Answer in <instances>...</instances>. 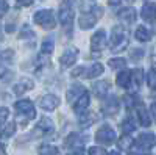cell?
Segmentation results:
<instances>
[{
  "instance_id": "obj_1",
  "label": "cell",
  "mask_w": 156,
  "mask_h": 155,
  "mask_svg": "<svg viewBox=\"0 0 156 155\" xmlns=\"http://www.w3.org/2000/svg\"><path fill=\"white\" fill-rule=\"evenodd\" d=\"M101 16H103V8L95 5L89 13H83V14L78 17V25H80V28H81V30L92 28Z\"/></svg>"
},
{
  "instance_id": "obj_2",
  "label": "cell",
  "mask_w": 156,
  "mask_h": 155,
  "mask_svg": "<svg viewBox=\"0 0 156 155\" xmlns=\"http://www.w3.org/2000/svg\"><path fill=\"white\" fill-rule=\"evenodd\" d=\"M33 22L39 27H42L45 30H53L56 27V20H55V14L51 9H39L34 13L33 16Z\"/></svg>"
},
{
  "instance_id": "obj_3",
  "label": "cell",
  "mask_w": 156,
  "mask_h": 155,
  "mask_svg": "<svg viewBox=\"0 0 156 155\" xmlns=\"http://www.w3.org/2000/svg\"><path fill=\"white\" fill-rule=\"evenodd\" d=\"M128 44V38H126V31L122 25H115L112 27L111 31V50L112 52H120L126 47Z\"/></svg>"
},
{
  "instance_id": "obj_4",
  "label": "cell",
  "mask_w": 156,
  "mask_h": 155,
  "mask_svg": "<svg viewBox=\"0 0 156 155\" xmlns=\"http://www.w3.org/2000/svg\"><path fill=\"white\" fill-rule=\"evenodd\" d=\"M73 3L75 0H62V3L59 6L58 19L64 27H70L73 22Z\"/></svg>"
},
{
  "instance_id": "obj_5",
  "label": "cell",
  "mask_w": 156,
  "mask_h": 155,
  "mask_svg": "<svg viewBox=\"0 0 156 155\" xmlns=\"http://www.w3.org/2000/svg\"><path fill=\"white\" fill-rule=\"evenodd\" d=\"M154 144H156V138H154L153 133H142L133 143V149H137L140 152H145V150H150Z\"/></svg>"
},
{
  "instance_id": "obj_6",
  "label": "cell",
  "mask_w": 156,
  "mask_h": 155,
  "mask_svg": "<svg viewBox=\"0 0 156 155\" xmlns=\"http://www.w3.org/2000/svg\"><path fill=\"white\" fill-rule=\"evenodd\" d=\"M95 141H98V143L101 144H112L114 141H115V132H114V128H111L109 125H103L100 127L97 133H95Z\"/></svg>"
},
{
  "instance_id": "obj_7",
  "label": "cell",
  "mask_w": 156,
  "mask_h": 155,
  "mask_svg": "<svg viewBox=\"0 0 156 155\" xmlns=\"http://www.w3.org/2000/svg\"><path fill=\"white\" fill-rule=\"evenodd\" d=\"M106 46V31L105 30H97L94 33V36L90 38V52H94V54H98L105 49Z\"/></svg>"
},
{
  "instance_id": "obj_8",
  "label": "cell",
  "mask_w": 156,
  "mask_h": 155,
  "mask_svg": "<svg viewBox=\"0 0 156 155\" xmlns=\"http://www.w3.org/2000/svg\"><path fill=\"white\" fill-rule=\"evenodd\" d=\"M16 110L19 114H23L27 119H33L36 116V110H34V105L31 100H19L16 102Z\"/></svg>"
},
{
  "instance_id": "obj_9",
  "label": "cell",
  "mask_w": 156,
  "mask_h": 155,
  "mask_svg": "<svg viewBox=\"0 0 156 155\" xmlns=\"http://www.w3.org/2000/svg\"><path fill=\"white\" fill-rule=\"evenodd\" d=\"M119 107H120L119 99H117L115 96H109L108 99L103 100V103H101V111H103V114L111 116V114H115L117 111H119Z\"/></svg>"
},
{
  "instance_id": "obj_10",
  "label": "cell",
  "mask_w": 156,
  "mask_h": 155,
  "mask_svg": "<svg viewBox=\"0 0 156 155\" xmlns=\"http://www.w3.org/2000/svg\"><path fill=\"white\" fill-rule=\"evenodd\" d=\"M76 58H78V49H73V47L66 49L64 54L61 55V66H62V69H67V68L72 66V64H75Z\"/></svg>"
},
{
  "instance_id": "obj_11",
  "label": "cell",
  "mask_w": 156,
  "mask_h": 155,
  "mask_svg": "<svg viewBox=\"0 0 156 155\" xmlns=\"http://www.w3.org/2000/svg\"><path fill=\"white\" fill-rule=\"evenodd\" d=\"M53 130H55L53 122H51L48 118H42L41 121L37 122L36 128H34V135L44 136V135H50V133H53Z\"/></svg>"
},
{
  "instance_id": "obj_12",
  "label": "cell",
  "mask_w": 156,
  "mask_h": 155,
  "mask_svg": "<svg viewBox=\"0 0 156 155\" xmlns=\"http://www.w3.org/2000/svg\"><path fill=\"white\" fill-rule=\"evenodd\" d=\"M59 102H61V100H59L58 96H55V94H47V96H44V97L41 99L39 105H41V108H44V110H47V111H51V110L58 108Z\"/></svg>"
},
{
  "instance_id": "obj_13",
  "label": "cell",
  "mask_w": 156,
  "mask_h": 155,
  "mask_svg": "<svg viewBox=\"0 0 156 155\" xmlns=\"http://www.w3.org/2000/svg\"><path fill=\"white\" fill-rule=\"evenodd\" d=\"M89 103H90V97H89V93H83L80 97L75 100V105H73V111L76 114H83L87 108H89Z\"/></svg>"
},
{
  "instance_id": "obj_14",
  "label": "cell",
  "mask_w": 156,
  "mask_h": 155,
  "mask_svg": "<svg viewBox=\"0 0 156 155\" xmlns=\"http://www.w3.org/2000/svg\"><path fill=\"white\" fill-rule=\"evenodd\" d=\"M117 17H119L123 24L129 25V24H133V22L136 20L137 13H136L134 8L129 6V8H123V9H120V11H119V14H117Z\"/></svg>"
},
{
  "instance_id": "obj_15",
  "label": "cell",
  "mask_w": 156,
  "mask_h": 155,
  "mask_svg": "<svg viewBox=\"0 0 156 155\" xmlns=\"http://www.w3.org/2000/svg\"><path fill=\"white\" fill-rule=\"evenodd\" d=\"M140 16L147 22H153L156 19V3H151V2L145 3L140 9Z\"/></svg>"
},
{
  "instance_id": "obj_16",
  "label": "cell",
  "mask_w": 156,
  "mask_h": 155,
  "mask_svg": "<svg viewBox=\"0 0 156 155\" xmlns=\"http://www.w3.org/2000/svg\"><path fill=\"white\" fill-rule=\"evenodd\" d=\"M136 110H137V118H139V122L144 125V127H148L150 122H151V118L147 111V108L144 107V103H140V100H136Z\"/></svg>"
},
{
  "instance_id": "obj_17",
  "label": "cell",
  "mask_w": 156,
  "mask_h": 155,
  "mask_svg": "<svg viewBox=\"0 0 156 155\" xmlns=\"http://www.w3.org/2000/svg\"><path fill=\"white\" fill-rule=\"evenodd\" d=\"M83 93H86L84 86L80 85V83H75V85H72V86L67 89V100H69V102H75Z\"/></svg>"
},
{
  "instance_id": "obj_18",
  "label": "cell",
  "mask_w": 156,
  "mask_h": 155,
  "mask_svg": "<svg viewBox=\"0 0 156 155\" xmlns=\"http://www.w3.org/2000/svg\"><path fill=\"white\" fill-rule=\"evenodd\" d=\"M33 82L30 80V79H22L19 83H16L14 85V88H12V91H14V94L16 96H20V94H23L25 91H28V89H33Z\"/></svg>"
},
{
  "instance_id": "obj_19",
  "label": "cell",
  "mask_w": 156,
  "mask_h": 155,
  "mask_svg": "<svg viewBox=\"0 0 156 155\" xmlns=\"http://www.w3.org/2000/svg\"><path fill=\"white\" fill-rule=\"evenodd\" d=\"M97 114H94V113H83V114H80V119H78V122H80V125L83 127V128H86V127H90L94 122H97Z\"/></svg>"
},
{
  "instance_id": "obj_20",
  "label": "cell",
  "mask_w": 156,
  "mask_h": 155,
  "mask_svg": "<svg viewBox=\"0 0 156 155\" xmlns=\"http://www.w3.org/2000/svg\"><path fill=\"white\" fill-rule=\"evenodd\" d=\"M129 82H131V72L129 71H122L115 79V83L119 85L120 88H128L129 86Z\"/></svg>"
},
{
  "instance_id": "obj_21",
  "label": "cell",
  "mask_w": 156,
  "mask_h": 155,
  "mask_svg": "<svg viewBox=\"0 0 156 155\" xmlns=\"http://www.w3.org/2000/svg\"><path fill=\"white\" fill-rule=\"evenodd\" d=\"M136 39L140 41V42H147L150 41V38H151V33L148 31L147 27H144V25H139V27L136 28Z\"/></svg>"
},
{
  "instance_id": "obj_22",
  "label": "cell",
  "mask_w": 156,
  "mask_h": 155,
  "mask_svg": "<svg viewBox=\"0 0 156 155\" xmlns=\"http://www.w3.org/2000/svg\"><path fill=\"white\" fill-rule=\"evenodd\" d=\"M103 64H100V63H94L92 66H90V69L87 71V74H86V79H95V77H100L101 74H103Z\"/></svg>"
},
{
  "instance_id": "obj_23",
  "label": "cell",
  "mask_w": 156,
  "mask_h": 155,
  "mask_svg": "<svg viewBox=\"0 0 156 155\" xmlns=\"http://www.w3.org/2000/svg\"><path fill=\"white\" fill-rule=\"evenodd\" d=\"M14 133H16V124L14 122H9L5 127H2V130H0V138H2V139H8Z\"/></svg>"
},
{
  "instance_id": "obj_24",
  "label": "cell",
  "mask_w": 156,
  "mask_h": 155,
  "mask_svg": "<svg viewBox=\"0 0 156 155\" xmlns=\"http://www.w3.org/2000/svg\"><path fill=\"white\" fill-rule=\"evenodd\" d=\"M92 89H94V93H95L98 97H103V96L108 93L109 83H108V82H98V83H95V85L92 86Z\"/></svg>"
},
{
  "instance_id": "obj_25",
  "label": "cell",
  "mask_w": 156,
  "mask_h": 155,
  "mask_svg": "<svg viewBox=\"0 0 156 155\" xmlns=\"http://www.w3.org/2000/svg\"><path fill=\"white\" fill-rule=\"evenodd\" d=\"M55 49V42H53V38H45L41 44V52L44 55H50Z\"/></svg>"
},
{
  "instance_id": "obj_26",
  "label": "cell",
  "mask_w": 156,
  "mask_h": 155,
  "mask_svg": "<svg viewBox=\"0 0 156 155\" xmlns=\"http://www.w3.org/2000/svg\"><path fill=\"white\" fill-rule=\"evenodd\" d=\"M37 152L39 155H58V147L51 144H42Z\"/></svg>"
},
{
  "instance_id": "obj_27",
  "label": "cell",
  "mask_w": 156,
  "mask_h": 155,
  "mask_svg": "<svg viewBox=\"0 0 156 155\" xmlns=\"http://www.w3.org/2000/svg\"><path fill=\"white\" fill-rule=\"evenodd\" d=\"M131 75H133L131 79L136 82V85L140 86V85H142V80H144V71H142L140 68H139V69H133V71H131Z\"/></svg>"
},
{
  "instance_id": "obj_28",
  "label": "cell",
  "mask_w": 156,
  "mask_h": 155,
  "mask_svg": "<svg viewBox=\"0 0 156 155\" xmlns=\"http://www.w3.org/2000/svg\"><path fill=\"white\" fill-rule=\"evenodd\" d=\"M108 64H109L112 69H122L125 64H126V61L123 58H112V60H109Z\"/></svg>"
},
{
  "instance_id": "obj_29",
  "label": "cell",
  "mask_w": 156,
  "mask_h": 155,
  "mask_svg": "<svg viewBox=\"0 0 156 155\" xmlns=\"http://www.w3.org/2000/svg\"><path fill=\"white\" fill-rule=\"evenodd\" d=\"M148 86L151 89H156V69H150L148 72Z\"/></svg>"
},
{
  "instance_id": "obj_30",
  "label": "cell",
  "mask_w": 156,
  "mask_h": 155,
  "mask_svg": "<svg viewBox=\"0 0 156 155\" xmlns=\"http://www.w3.org/2000/svg\"><path fill=\"white\" fill-rule=\"evenodd\" d=\"M89 155H108L106 150L103 147H98V146H94V147H89Z\"/></svg>"
},
{
  "instance_id": "obj_31",
  "label": "cell",
  "mask_w": 156,
  "mask_h": 155,
  "mask_svg": "<svg viewBox=\"0 0 156 155\" xmlns=\"http://www.w3.org/2000/svg\"><path fill=\"white\" fill-rule=\"evenodd\" d=\"M8 114H9L8 108H5V107L0 108V128L5 125V122H6V119H8Z\"/></svg>"
},
{
  "instance_id": "obj_32",
  "label": "cell",
  "mask_w": 156,
  "mask_h": 155,
  "mask_svg": "<svg viewBox=\"0 0 156 155\" xmlns=\"http://www.w3.org/2000/svg\"><path fill=\"white\" fill-rule=\"evenodd\" d=\"M122 130H123L125 135H128V133H131V132L134 130V125L131 124V121H129V119H126V121L122 124Z\"/></svg>"
},
{
  "instance_id": "obj_33",
  "label": "cell",
  "mask_w": 156,
  "mask_h": 155,
  "mask_svg": "<svg viewBox=\"0 0 156 155\" xmlns=\"http://www.w3.org/2000/svg\"><path fill=\"white\" fill-rule=\"evenodd\" d=\"M67 155H86V152H84V149H83V147H73Z\"/></svg>"
},
{
  "instance_id": "obj_34",
  "label": "cell",
  "mask_w": 156,
  "mask_h": 155,
  "mask_svg": "<svg viewBox=\"0 0 156 155\" xmlns=\"http://www.w3.org/2000/svg\"><path fill=\"white\" fill-rule=\"evenodd\" d=\"M6 11H8V3H6V0H0V17H2Z\"/></svg>"
},
{
  "instance_id": "obj_35",
  "label": "cell",
  "mask_w": 156,
  "mask_h": 155,
  "mask_svg": "<svg viewBox=\"0 0 156 155\" xmlns=\"http://www.w3.org/2000/svg\"><path fill=\"white\" fill-rule=\"evenodd\" d=\"M144 57V50H133L131 52V58L133 60H137V58H142Z\"/></svg>"
},
{
  "instance_id": "obj_36",
  "label": "cell",
  "mask_w": 156,
  "mask_h": 155,
  "mask_svg": "<svg viewBox=\"0 0 156 155\" xmlns=\"http://www.w3.org/2000/svg\"><path fill=\"white\" fill-rule=\"evenodd\" d=\"M122 139H123V141H120V143H119V144H120V147H129V146H131V141H129V138H128V136H123Z\"/></svg>"
},
{
  "instance_id": "obj_37",
  "label": "cell",
  "mask_w": 156,
  "mask_h": 155,
  "mask_svg": "<svg viewBox=\"0 0 156 155\" xmlns=\"http://www.w3.org/2000/svg\"><path fill=\"white\" fill-rule=\"evenodd\" d=\"M16 2H17L19 5H22V6H30V5L33 3V0H16Z\"/></svg>"
},
{
  "instance_id": "obj_38",
  "label": "cell",
  "mask_w": 156,
  "mask_h": 155,
  "mask_svg": "<svg viewBox=\"0 0 156 155\" xmlns=\"http://www.w3.org/2000/svg\"><path fill=\"white\" fill-rule=\"evenodd\" d=\"M120 2H122V0H108V3H109L111 6H117Z\"/></svg>"
},
{
  "instance_id": "obj_39",
  "label": "cell",
  "mask_w": 156,
  "mask_h": 155,
  "mask_svg": "<svg viewBox=\"0 0 156 155\" xmlns=\"http://www.w3.org/2000/svg\"><path fill=\"white\" fill-rule=\"evenodd\" d=\"M0 155H6V153H5V149H3L2 146H0Z\"/></svg>"
},
{
  "instance_id": "obj_40",
  "label": "cell",
  "mask_w": 156,
  "mask_h": 155,
  "mask_svg": "<svg viewBox=\"0 0 156 155\" xmlns=\"http://www.w3.org/2000/svg\"><path fill=\"white\" fill-rule=\"evenodd\" d=\"M108 155H120V153H119V152H115V150H112V152H109Z\"/></svg>"
},
{
  "instance_id": "obj_41",
  "label": "cell",
  "mask_w": 156,
  "mask_h": 155,
  "mask_svg": "<svg viewBox=\"0 0 156 155\" xmlns=\"http://www.w3.org/2000/svg\"><path fill=\"white\" fill-rule=\"evenodd\" d=\"M129 2H134V0H129Z\"/></svg>"
}]
</instances>
